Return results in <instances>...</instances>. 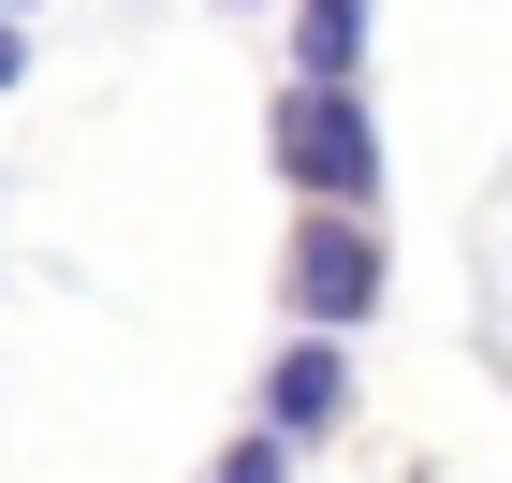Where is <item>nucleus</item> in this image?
I'll return each mask as SVG.
<instances>
[{
    "label": "nucleus",
    "instance_id": "7",
    "mask_svg": "<svg viewBox=\"0 0 512 483\" xmlns=\"http://www.w3.org/2000/svg\"><path fill=\"white\" fill-rule=\"evenodd\" d=\"M0 15H15V30H30V15H44V0H0Z\"/></svg>",
    "mask_w": 512,
    "mask_h": 483
},
{
    "label": "nucleus",
    "instance_id": "6",
    "mask_svg": "<svg viewBox=\"0 0 512 483\" xmlns=\"http://www.w3.org/2000/svg\"><path fill=\"white\" fill-rule=\"evenodd\" d=\"M0 88H30V30H15V15H0Z\"/></svg>",
    "mask_w": 512,
    "mask_h": 483
},
{
    "label": "nucleus",
    "instance_id": "5",
    "mask_svg": "<svg viewBox=\"0 0 512 483\" xmlns=\"http://www.w3.org/2000/svg\"><path fill=\"white\" fill-rule=\"evenodd\" d=\"M205 483H293V454H278L264 425H235V440H220V469H205Z\"/></svg>",
    "mask_w": 512,
    "mask_h": 483
},
{
    "label": "nucleus",
    "instance_id": "8",
    "mask_svg": "<svg viewBox=\"0 0 512 483\" xmlns=\"http://www.w3.org/2000/svg\"><path fill=\"white\" fill-rule=\"evenodd\" d=\"M235 15H249V0H235Z\"/></svg>",
    "mask_w": 512,
    "mask_h": 483
},
{
    "label": "nucleus",
    "instance_id": "2",
    "mask_svg": "<svg viewBox=\"0 0 512 483\" xmlns=\"http://www.w3.org/2000/svg\"><path fill=\"white\" fill-rule=\"evenodd\" d=\"M278 308H293V337H352V322L395 308V249L366 205H308L293 235H278Z\"/></svg>",
    "mask_w": 512,
    "mask_h": 483
},
{
    "label": "nucleus",
    "instance_id": "3",
    "mask_svg": "<svg viewBox=\"0 0 512 483\" xmlns=\"http://www.w3.org/2000/svg\"><path fill=\"white\" fill-rule=\"evenodd\" d=\"M278 454H308L322 425H352V337H278V366H264V410H249Z\"/></svg>",
    "mask_w": 512,
    "mask_h": 483
},
{
    "label": "nucleus",
    "instance_id": "1",
    "mask_svg": "<svg viewBox=\"0 0 512 483\" xmlns=\"http://www.w3.org/2000/svg\"><path fill=\"white\" fill-rule=\"evenodd\" d=\"M264 161H278V191L366 205V220H381V191H395V147H381V118H366V88H293V74H278V103H264Z\"/></svg>",
    "mask_w": 512,
    "mask_h": 483
},
{
    "label": "nucleus",
    "instance_id": "4",
    "mask_svg": "<svg viewBox=\"0 0 512 483\" xmlns=\"http://www.w3.org/2000/svg\"><path fill=\"white\" fill-rule=\"evenodd\" d=\"M366 44H381V0H293L278 15V74L293 88H366Z\"/></svg>",
    "mask_w": 512,
    "mask_h": 483
}]
</instances>
